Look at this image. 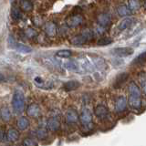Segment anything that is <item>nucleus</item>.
Returning a JSON list of instances; mask_svg holds the SVG:
<instances>
[{
	"label": "nucleus",
	"mask_w": 146,
	"mask_h": 146,
	"mask_svg": "<svg viewBox=\"0 0 146 146\" xmlns=\"http://www.w3.org/2000/svg\"><path fill=\"white\" fill-rule=\"evenodd\" d=\"M35 82H36V84H41V83H43L42 78H40V77H36V78H35Z\"/></svg>",
	"instance_id": "35"
},
{
	"label": "nucleus",
	"mask_w": 146,
	"mask_h": 146,
	"mask_svg": "<svg viewBox=\"0 0 146 146\" xmlns=\"http://www.w3.org/2000/svg\"><path fill=\"white\" fill-rule=\"evenodd\" d=\"M93 60L95 62V65L96 67H98L99 68H106L107 65H106V62H105V60L103 58H98V57H96L93 58Z\"/></svg>",
	"instance_id": "28"
},
{
	"label": "nucleus",
	"mask_w": 146,
	"mask_h": 146,
	"mask_svg": "<svg viewBox=\"0 0 146 146\" xmlns=\"http://www.w3.org/2000/svg\"><path fill=\"white\" fill-rule=\"evenodd\" d=\"M143 8L146 10V0H143Z\"/></svg>",
	"instance_id": "38"
},
{
	"label": "nucleus",
	"mask_w": 146,
	"mask_h": 146,
	"mask_svg": "<svg viewBox=\"0 0 146 146\" xmlns=\"http://www.w3.org/2000/svg\"><path fill=\"white\" fill-rule=\"evenodd\" d=\"M117 14L121 17H129L131 15V11L129 9L128 6H125V5H121V6H119L117 7Z\"/></svg>",
	"instance_id": "18"
},
{
	"label": "nucleus",
	"mask_w": 146,
	"mask_h": 146,
	"mask_svg": "<svg viewBox=\"0 0 146 146\" xmlns=\"http://www.w3.org/2000/svg\"><path fill=\"white\" fill-rule=\"evenodd\" d=\"M111 53L115 56H118L120 58H124V57H129L131 55L133 54V49L131 48L126 47V48H114Z\"/></svg>",
	"instance_id": "9"
},
{
	"label": "nucleus",
	"mask_w": 146,
	"mask_h": 146,
	"mask_svg": "<svg viewBox=\"0 0 146 146\" xmlns=\"http://www.w3.org/2000/svg\"><path fill=\"white\" fill-rule=\"evenodd\" d=\"M20 8L25 12H31L33 10V3L30 0H20Z\"/></svg>",
	"instance_id": "19"
},
{
	"label": "nucleus",
	"mask_w": 146,
	"mask_h": 146,
	"mask_svg": "<svg viewBox=\"0 0 146 146\" xmlns=\"http://www.w3.org/2000/svg\"><path fill=\"white\" fill-rule=\"evenodd\" d=\"M84 21V17L80 14H75V15L70 16L66 19V25L68 27L74 29V27H80Z\"/></svg>",
	"instance_id": "3"
},
{
	"label": "nucleus",
	"mask_w": 146,
	"mask_h": 146,
	"mask_svg": "<svg viewBox=\"0 0 146 146\" xmlns=\"http://www.w3.org/2000/svg\"><path fill=\"white\" fill-rule=\"evenodd\" d=\"M128 78H129V73L127 72H122V73H120L117 77L115 80H114V83H113V87L115 89H119L122 87L124 85V83L127 81Z\"/></svg>",
	"instance_id": "13"
},
{
	"label": "nucleus",
	"mask_w": 146,
	"mask_h": 146,
	"mask_svg": "<svg viewBox=\"0 0 146 146\" xmlns=\"http://www.w3.org/2000/svg\"><path fill=\"white\" fill-rule=\"evenodd\" d=\"M128 103L132 109L139 110L141 107V96L136 95H129V99H128Z\"/></svg>",
	"instance_id": "14"
},
{
	"label": "nucleus",
	"mask_w": 146,
	"mask_h": 146,
	"mask_svg": "<svg viewBox=\"0 0 146 146\" xmlns=\"http://www.w3.org/2000/svg\"><path fill=\"white\" fill-rule=\"evenodd\" d=\"M22 146H38V143L31 138H26L22 141Z\"/></svg>",
	"instance_id": "30"
},
{
	"label": "nucleus",
	"mask_w": 146,
	"mask_h": 146,
	"mask_svg": "<svg viewBox=\"0 0 146 146\" xmlns=\"http://www.w3.org/2000/svg\"><path fill=\"white\" fill-rule=\"evenodd\" d=\"M11 17L13 18L14 20H16V21H18V20H19L20 18L22 17L21 12H20L19 9L17 8V7L13 8V9H12V11H11Z\"/></svg>",
	"instance_id": "29"
},
{
	"label": "nucleus",
	"mask_w": 146,
	"mask_h": 146,
	"mask_svg": "<svg viewBox=\"0 0 146 146\" xmlns=\"http://www.w3.org/2000/svg\"><path fill=\"white\" fill-rule=\"evenodd\" d=\"M24 35L29 38H33L35 36H36L38 33H36V31L34 29H32V27H27V29L24 30Z\"/></svg>",
	"instance_id": "27"
},
{
	"label": "nucleus",
	"mask_w": 146,
	"mask_h": 146,
	"mask_svg": "<svg viewBox=\"0 0 146 146\" xmlns=\"http://www.w3.org/2000/svg\"><path fill=\"white\" fill-rule=\"evenodd\" d=\"M17 128L20 131H25L26 129L29 127V121L27 120V117H21L17 120Z\"/></svg>",
	"instance_id": "20"
},
{
	"label": "nucleus",
	"mask_w": 146,
	"mask_h": 146,
	"mask_svg": "<svg viewBox=\"0 0 146 146\" xmlns=\"http://www.w3.org/2000/svg\"><path fill=\"white\" fill-rule=\"evenodd\" d=\"M94 114L96 115V117L100 119V120H106L110 116V111H109V109L105 106V105L100 104L98 106L95 107Z\"/></svg>",
	"instance_id": "5"
},
{
	"label": "nucleus",
	"mask_w": 146,
	"mask_h": 146,
	"mask_svg": "<svg viewBox=\"0 0 146 146\" xmlns=\"http://www.w3.org/2000/svg\"><path fill=\"white\" fill-rule=\"evenodd\" d=\"M3 139H4V131L3 130L0 129V141H2Z\"/></svg>",
	"instance_id": "36"
},
{
	"label": "nucleus",
	"mask_w": 146,
	"mask_h": 146,
	"mask_svg": "<svg viewBox=\"0 0 146 146\" xmlns=\"http://www.w3.org/2000/svg\"><path fill=\"white\" fill-rule=\"evenodd\" d=\"M97 22L100 27L106 29L111 24V16L108 13H102L97 17Z\"/></svg>",
	"instance_id": "7"
},
{
	"label": "nucleus",
	"mask_w": 146,
	"mask_h": 146,
	"mask_svg": "<svg viewBox=\"0 0 146 146\" xmlns=\"http://www.w3.org/2000/svg\"><path fill=\"white\" fill-rule=\"evenodd\" d=\"M12 106L13 109L17 112H22L25 108V97L22 91L17 90L13 95L12 99Z\"/></svg>",
	"instance_id": "2"
},
{
	"label": "nucleus",
	"mask_w": 146,
	"mask_h": 146,
	"mask_svg": "<svg viewBox=\"0 0 146 146\" xmlns=\"http://www.w3.org/2000/svg\"><path fill=\"white\" fill-rule=\"evenodd\" d=\"M79 120L80 121L81 124L85 127H89L90 125H91V123H92V114H91L89 109L84 108L82 110L79 116Z\"/></svg>",
	"instance_id": "4"
},
{
	"label": "nucleus",
	"mask_w": 146,
	"mask_h": 146,
	"mask_svg": "<svg viewBox=\"0 0 146 146\" xmlns=\"http://www.w3.org/2000/svg\"><path fill=\"white\" fill-rule=\"evenodd\" d=\"M145 62H146V52H143L140 54L139 56L131 62V64H133V65H143Z\"/></svg>",
	"instance_id": "26"
},
{
	"label": "nucleus",
	"mask_w": 146,
	"mask_h": 146,
	"mask_svg": "<svg viewBox=\"0 0 146 146\" xmlns=\"http://www.w3.org/2000/svg\"><path fill=\"white\" fill-rule=\"evenodd\" d=\"M141 90H143V94L146 96V78H144V79H141Z\"/></svg>",
	"instance_id": "34"
},
{
	"label": "nucleus",
	"mask_w": 146,
	"mask_h": 146,
	"mask_svg": "<svg viewBox=\"0 0 146 146\" xmlns=\"http://www.w3.org/2000/svg\"><path fill=\"white\" fill-rule=\"evenodd\" d=\"M44 30H45V33L48 36H55L57 35V31H58L56 23H54L53 21L47 22L44 25Z\"/></svg>",
	"instance_id": "12"
},
{
	"label": "nucleus",
	"mask_w": 146,
	"mask_h": 146,
	"mask_svg": "<svg viewBox=\"0 0 146 146\" xmlns=\"http://www.w3.org/2000/svg\"><path fill=\"white\" fill-rule=\"evenodd\" d=\"M17 52H20V53H24V54H27V53H31L32 52V48L24 44H21V43H17L14 47Z\"/></svg>",
	"instance_id": "21"
},
{
	"label": "nucleus",
	"mask_w": 146,
	"mask_h": 146,
	"mask_svg": "<svg viewBox=\"0 0 146 146\" xmlns=\"http://www.w3.org/2000/svg\"><path fill=\"white\" fill-rule=\"evenodd\" d=\"M5 80V77H4V75L2 74L1 72H0V81H3Z\"/></svg>",
	"instance_id": "37"
},
{
	"label": "nucleus",
	"mask_w": 146,
	"mask_h": 146,
	"mask_svg": "<svg viewBox=\"0 0 146 146\" xmlns=\"http://www.w3.org/2000/svg\"><path fill=\"white\" fill-rule=\"evenodd\" d=\"M0 117L4 121H9L11 120V112L9 111V109L7 107H4L0 110Z\"/></svg>",
	"instance_id": "23"
},
{
	"label": "nucleus",
	"mask_w": 146,
	"mask_h": 146,
	"mask_svg": "<svg viewBox=\"0 0 146 146\" xmlns=\"http://www.w3.org/2000/svg\"><path fill=\"white\" fill-rule=\"evenodd\" d=\"M47 135H48V132L44 129H39V130L36 131V137L40 140L45 139L46 137H47Z\"/></svg>",
	"instance_id": "32"
},
{
	"label": "nucleus",
	"mask_w": 146,
	"mask_h": 146,
	"mask_svg": "<svg viewBox=\"0 0 146 146\" xmlns=\"http://www.w3.org/2000/svg\"><path fill=\"white\" fill-rule=\"evenodd\" d=\"M137 23V20L134 17H126L123 19L119 23V25L117 27V29L119 31H123L129 27H133Z\"/></svg>",
	"instance_id": "6"
},
{
	"label": "nucleus",
	"mask_w": 146,
	"mask_h": 146,
	"mask_svg": "<svg viewBox=\"0 0 146 146\" xmlns=\"http://www.w3.org/2000/svg\"><path fill=\"white\" fill-rule=\"evenodd\" d=\"M7 138L9 141L11 143H14V141H17L19 138V132H18L17 130L14 129V128H11L7 131Z\"/></svg>",
	"instance_id": "17"
},
{
	"label": "nucleus",
	"mask_w": 146,
	"mask_h": 146,
	"mask_svg": "<svg viewBox=\"0 0 146 146\" xmlns=\"http://www.w3.org/2000/svg\"><path fill=\"white\" fill-rule=\"evenodd\" d=\"M141 5L140 0H128V7H129V9L131 12L138 11L141 8Z\"/></svg>",
	"instance_id": "22"
},
{
	"label": "nucleus",
	"mask_w": 146,
	"mask_h": 146,
	"mask_svg": "<svg viewBox=\"0 0 146 146\" xmlns=\"http://www.w3.org/2000/svg\"><path fill=\"white\" fill-rule=\"evenodd\" d=\"M112 42V39L111 38H102L99 40L98 42V45L99 46H106V45H109Z\"/></svg>",
	"instance_id": "33"
},
{
	"label": "nucleus",
	"mask_w": 146,
	"mask_h": 146,
	"mask_svg": "<svg viewBox=\"0 0 146 146\" xmlns=\"http://www.w3.org/2000/svg\"><path fill=\"white\" fill-rule=\"evenodd\" d=\"M80 86V83L77 80H70L66 82L65 84L63 85V89L66 91H72L75 90L77 89H79Z\"/></svg>",
	"instance_id": "16"
},
{
	"label": "nucleus",
	"mask_w": 146,
	"mask_h": 146,
	"mask_svg": "<svg viewBox=\"0 0 146 146\" xmlns=\"http://www.w3.org/2000/svg\"><path fill=\"white\" fill-rule=\"evenodd\" d=\"M40 107L36 103H31L27 106V114L30 118H38L40 115Z\"/></svg>",
	"instance_id": "11"
},
{
	"label": "nucleus",
	"mask_w": 146,
	"mask_h": 146,
	"mask_svg": "<svg viewBox=\"0 0 146 146\" xmlns=\"http://www.w3.org/2000/svg\"><path fill=\"white\" fill-rule=\"evenodd\" d=\"M127 107V100L124 96H119L115 100V111L118 113L123 112Z\"/></svg>",
	"instance_id": "10"
},
{
	"label": "nucleus",
	"mask_w": 146,
	"mask_h": 146,
	"mask_svg": "<svg viewBox=\"0 0 146 146\" xmlns=\"http://www.w3.org/2000/svg\"><path fill=\"white\" fill-rule=\"evenodd\" d=\"M71 56H72V52L68 49H60L56 53V57L60 58H68Z\"/></svg>",
	"instance_id": "25"
},
{
	"label": "nucleus",
	"mask_w": 146,
	"mask_h": 146,
	"mask_svg": "<svg viewBox=\"0 0 146 146\" xmlns=\"http://www.w3.org/2000/svg\"><path fill=\"white\" fill-rule=\"evenodd\" d=\"M66 67L68 70H72V71H77L78 68H79V65L75 62V61H68L66 63Z\"/></svg>",
	"instance_id": "31"
},
{
	"label": "nucleus",
	"mask_w": 146,
	"mask_h": 146,
	"mask_svg": "<svg viewBox=\"0 0 146 146\" xmlns=\"http://www.w3.org/2000/svg\"><path fill=\"white\" fill-rule=\"evenodd\" d=\"M93 38H94L93 32L90 29H86L82 32V33H80V35L74 36L73 38H71L70 43L72 45H75V46H80V45L86 44L87 42L92 40Z\"/></svg>",
	"instance_id": "1"
},
{
	"label": "nucleus",
	"mask_w": 146,
	"mask_h": 146,
	"mask_svg": "<svg viewBox=\"0 0 146 146\" xmlns=\"http://www.w3.org/2000/svg\"><path fill=\"white\" fill-rule=\"evenodd\" d=\"M128 90H129V95H136V96H141V90L139 89V87L137 86V84L135 82H131L129 84V88H128Z\"/></svg>",
	"instance_id": "24"
},
{
	"label": "nucleus",
	"mask_w": 146,
	"mask_h": 146,
	"mask_svg": "<svg viewBox=\"0 0 146 146\" xmlns=\"http://www.w3.org/2000/svg\"><path fill=\"white\" fill-rule=\"evenodd\" d=\"M79 113L75 109H68L66 112V122L68 124H74L79 121Z\"/></svg>",
	"instance_id": "8"
},
{
	"label": "nucleus",
	"mask_w": 146,
	"mask_h": 146,
	"mask_svg": "<svg viewBox=\"0 0 146 146\" xmlns=\"http://www.w3.org/2000/svg\"><path fill=\"white\" fill-rule=\"evenodd\" d=\"M60 128V122L57 118H49L47 121V129L50 131H57Z\"/></svg>",
	"instance_id": "15"
}]
</instances>
